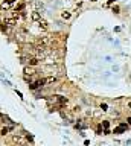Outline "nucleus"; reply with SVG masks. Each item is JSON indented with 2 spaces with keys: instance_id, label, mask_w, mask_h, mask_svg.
<instances>
[{
  "instance_id": "1",
  "label": "nucleus",
  "mask_w": 131,
  "mask_h": 146,
  "mask_svg": "<svg viewBox=\"0 0 131 146\" xmlns=\"http://www.w3.org/2000/svg\"><path fill=\"white\" fill-rule=\"evenodd\" d=\"M12 142L14 143H17V145H20V146H26L27 145V138L26 137H23V136H15L12 137Z\"/></svg>"
},
{
  "instance_id": "2",
  "label": "nucleus",
  "mask_w": 131,
  "mask_h": 146,
  "mask_svg": "<svg viewBox=\"0 0 131 146\" xmlns=\"http://www.w3.org/2000/svg\"><path fill=\"white\" fill-rule=\"evenodd\" d=\"M38 27H40L41 31H47V29H49V23H47L46 20H43V18H41V20L38 21Z\"/></svg>"
},
{
  "instance_id": "3",
  "label": "nucleus",
  "mask_w": 131,
  "mask_h": 146,
  "mask_svg": "<svg viewBox=\"0 0 131 146\" xmlns=\"http://www.w3.org/2000/svg\"><path fill=\"white\" fill-rule=\"evenodd\" d=\"M31 17H32V20H34V21H37V23H38L40 20H41V14H40L38 11H34V12H32V15H31Z\"/></svg>"
},
{
  "instance_id": "4",
  "label": "nucleus",
  "mask_w": 131,
  "mask_h": 146,
  "mask_svg": "<svg viewBox=\"0 0 131 146\" xmlns=\"http://www.w3.org/2000/svg\"><path fill=\"white\" fill-rule=\"evenodd\" d=\"M15 23H17V20H15V18H8V20H5V26H8V27L15 26Z\"/></svg>"
},
{
  "instance_id": "5",
  "label": "nucleus",
  "mask_w": 131,
  "mask_h": 146,
  "mask_svg": "<svg viewBox=\"0 0 131 146\" xmlns=\"http://www.w3.org/2000/svg\"><path fill=\"white\" fill-rule=\"evenodd\" d=\"M34 73H35V70H34V67H25V76L27 78V75H34Z\"/></svg>"
},
{
  "instance_id": "6",
  "label": "nucleus",
  "mask_w": 131,
  "mask_h": 146,
  "mask_svg": "<svg viewBox=\"0 0 131 146\" xmlns=\"http://www.w3.org/2000/svg\"><path fill=\"white\" fill-rule=\"evenodd\" d=\"M27 61H29V65H37V64L40 63V59H38L37 57H31Z\"/></svg>"
},
{
  "instance_id": "7",
  "label": "nucleus",
  "mask_w": 131,
  "mask_h": 146,
  "mask_svg": "<svg viewBox=\"0 0 131 146\" xmlns=\"http://www.w3.org/2000/svg\"><path fill=\"white\" fill-rule=\"evenodd\" d=\"M55 82H56V78L50 76V78H46V79H44V85H47V84H55Z\"/></svg>"
},
{
  "instance_id": "8",
  "label": "nucleus",
  "mask_w": 131,
  "mask_h": 146,
  "mask_svg": "<svg viewBox=\"0 0 131 146\" xmlns=\"http://www.w3.org/2000/svg\"><path fill=\"white\" fill-rule=\"evenodd\" d=\"M70 17H72L70 11H62V12H61V18H64V20H69Z\"/></svg>"
},
{
  "instance_id": "9",
  "label": "nucleus",
  "mask_w": 131,
  "mask_h": 146,
  "mask_svg": "<svg viewBox=\"0 0 131 146\" xmlns=\"http://www.w3.org/2000/svg\"><path fill=\"white\" fill-rule=\"evenodd\" d=\"M11 131V128H8V126H3L2 130H0V136H6V134Z\"/></svg>"
},
{
  "instance_id": "10",
  "label": "nucleus",
  "mask_w": 131,
  "mask_h": 146,
  "mask_svg": "<svg viewBox=\"0 0 131 146\" xmlns=\"http://www.w3.org/2000/svg\"><path fill=\"white\" fill-rule=\"evenodd\" d=\"M12 3H14V0H6V2H3V3H2V8H3V9H6L9 5H12Z\"/></svg>"
},
{
  "instance_id": "11",
  "label": "nucleus",
  "mask_w": 131,
  "mask_h": 146,
  "mask_svg": "<svg viewBox=\"0 0 131 146\" xmlns=\"http://www.w3.org/2000/svg\"><path fill=\"white\" fill-rule=\"evenodd\" d=\"M34 8L38 9V12H40V9H43L44 6H43V3H40V2H34Z\"/></svg>"
},
{
  "instance_id": "12",
  "label": "nucleus",
  "mask_w": 131,
  "mask_h": 146,
  "mask_svg": "<svg viewBox=\"0 0 131 146\" xmlns=\"http://www.w3.org/2000/svg\"><path fill=\"white\" fill-rule=\"evenodd\" d=\"M122 131H125V125H121L119 128H116V130H114V134H121Z\"/></svg>"
},
{
  "instance_id": "13",
  "label": "nucleus",
  "mask_w": 131,
  "mask_h": 146,
  "mask_svg": "<svg viewBox=\"0 0 131 146\" xmlns=\"http://www.w3.org/2000/svg\"><path fill=\"white\" fill-rule=\"evenodd\" d=\"M101 110H102V111H107V110H108V105H107V104H101Z\"/></svg>"
},
{
  "instance_id": "14",
  "label": "nucleus",
  "mask_w": 131,
  "mask_h": 146,
  "mask_svg": "<svg viewBox=\"0 0 131 146\" xmlns=\"http://www.w3.org/2000/svg\"><path fill=\"white\" fill-rule=\"evenodd\" d=\"M127 106H128V108H131V100H128V104H127Z\"/></svg>"
},
{
  "instance_id": "15",
  "label": "nucleus",
  "mask_w": 131,
  "mask_h": 146,
  "mask_svg": "<svg viewBox=\"0 0 131 146\" xmlns=\"http://www.w3.org/2000/svg\"><path fill=\"white\" fill-rule=\"evenodd\" d=\"M113 2H116V0H108V3H113Z\"/></svg>"
},
{
  "instance_id": "16",
  "label": "nucleus",
  "mask_w": 131,
  "mask_h": 146,
  "mask_svg": "<svg viewBox=\"0 0 131 146\" xmlns=\"http://www.w3.org/2000/svg\"><path fill=\"white\" fill-rule=\"evenodd\" d=\"M90 2H98V0H90Z\"/></svg>"
},
{
  "instance_id": "17",
  "label": "nucleus",
  "mask_w": 131,
  "mask_h": 146,
  "mask_svg": "<svg viewBox=\"0 0 131 146\" xmlns=\"http://www.w3.org/2000/svg\"><path fill=\"white\" fill-rule=\"evenodd\" d=\"M128 122H130V123H131V117H130V119H128Z\"/></svg>"
},
{
  "instance_id": "18",
  "label": "nucleus",
  "mask_w": 131,
  "mask_h": 146,
  "mask_svg": "<svg viewBox=\"0 0 131 146\" xmlns=\"http://www.w3.org/2000/svg\"><path fill=\"white\" fill-rule=\"evenodd\" d=\"M0 117H3V116H2V113H0Z\"/></svg>"
},
{
  "instance_id": "19",
  "label": "nucleus",
  "mask_w": 131,
  "mask_h": 146,
  "mask_svg": "<svg viewBox=\"0 0 131 146\" xmlns=\"http://www.w3.org/2000/svg\"><path fill=\"white\" fill-rule=\"evenodd\" d=\"M79 2H82V0H79Z\"/></svg>"
}]
</instances>
